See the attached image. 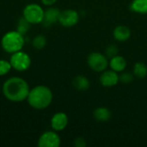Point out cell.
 <instances>
[{"mask_svg": "<svg viewBox=\"0 0 147 147\" xmlns=\"http://www.w3.org/2000/svg\"><path fill=\"white\" fill-rule=\"evenodd\" d=\"M60 10L55 7H50L44 10V17L42 23L45 27H50L53 24L59 22V18L60 15Z\"/></svg>", "mask_w": 147, "mask_h": 147, "instance_id": "cell-11", "label": "cell"}, {"mask_svg": "<svg viewBox=\"0 0 147 147\" xmlns=\"http://www.w3.org/2000/svg\"><path fill=\"white\" fill-rule=\"evenodd\" d=\"M53 99L51 89L46 85H37L29 90L27 101L30 107L34 109L42 110L50 106Z\"/></svg>", "mask_w": 147, "mask_h": 147, "instance_id": "cell-2", "label": "cell"}, {"mask_svg": "<svg viewBox=\"0 0 147 147\" xmlns=\"http://www.w3.org/2000/svg\"><path fill=\"white\" fill-rule=\"evenodd\" d=\"M29 90L28 82L20 77L8 78L2 87V92L5 98L13 102H21L27 100Z\"/></svg>", "mask_w": 147, "mask_h": 147, "instance_id": "cell-1", "label": "cell"}, {"mask_svg": "<svg viewBox=\"0 0 147 147\" xmlns=\"http://www.w3.org/2000/svg\"><path fill=\"white\" fill-rule=\"evenodd\" d=\"M22 16L30 24L42 23L44 17V9L40 4L29 3L24 7L22 11Z\"/></svg>", "mask_w": 147, "mask_h": 147, "instance_id": "cell-4", "label": "cell"}, {"mask_svg": "<svg viewBox=\"0 0 147 147\" xmlns=\"http://www.w3.org/2000/svg\"><path fill=\"white\" fill-rule=\"evenodd\" d=\"M73 145L76 147H85L87 146V143H86L85 139L82 137H78L74 140Z\"/></svg>", "mask_w": 147, "mask_h": 147, "instance_id": "cell-23", "label": "cell"}, {"mask_svg": "<svg viewBox=\"0 0 147 147\" xmlns=\"http://www.w3.org/2000/svg\"><path fill=\"white\" fill-rule=\"evenodd\" d=\"M109 59L105 54L98 52H93L87 58L89 67L96 72H102L109 66Z\"/></svg>", "mask_w": 147, "mask_h": 147, "instance_id": "cell-5", "label": "cell"}, {"mask_svg": "<svg viewBox=\"0 0 147 147\" xmlns=\"http://www.w3.org/2000/svg\"><path fill=\"white\" fill-rule=\"evenodd\" d=\"M95 120L98 122H107L112 117V112L105 107H98L93 112Z\"/></svg>", "mask_w": 147, "mask_h": 147, "instance_id": "cell-14", "label": "cell"}, {"mask_svg": "<svg viewBox=\"0 0 147 147\" xmlns=\"http://www.w3.org/2000/svg\"><path fill=\"white\" fill-rule=\"evenodd\" d=\"M69 122L68 116L64 112H58L54 114L51 118V127L52 129L56 132L63 131L66 128Z\"/></svg>", "mask_w": 147, "mask_h": 147, "instance_id": "cell-9", "label": "cell"}, {"mask_svg": "<svg viewBox=\"0 0 147 147\" xmlns=\"http://www.w3.org/2000/svg\"><path fill=\"white\" fill-rule=\"evenodd\" d=\"M0 92H1V87H0Z\"/></svg>", "mask_w": 147, "mask_h": 147, "instance_id": "cell-25", "label": "cell"}, {"mask_svg": "<svg viewBox=\"0 0 147 147\" xmlns=\"http://www.w3.org/2000/svg\"><path fill=\"white\" fill-rule=\"evenodd\" d=\"M131 11L146 15L147 14V0H133L130 3Z\"/></svg>", "mask_w": 147, "mask_h": 147, "instance_id": "cell-16", "label": "cell"}, {"mask_svg": "<svg viewBox=\"0 0 147 147\" xmlns=\"http://www.w3.org/2000/svg\"><path fill=\"white\" fill-rule=\"evenodd\" d=\"M127 60L123 56L121 55H116L115 57H113L112 59H109V65L111 68V70L116 71V72H122L125 71V69L127 68Z\"/></svg>", "mask_w": 147, "mask_h": 147, "instance_id": "cell-13", "label": "cell"}, {"mask_svg": "<svg viewBox=\"0 0 147 147\" xmlns=\"http://www.w3.org/2000/svg\"><path fill=\"white\" fill-rule=\"evenodd\" d=\"M60 144V137L54 130L44 132L40 136L37 142V146L39 147H59Z\"/></svg>", "mask_w": 147, "mask_h": 147, "instance_id": "cell-7", "label": "cell"}, {"mask_svg": "<svg viewBox=\"0 0 147 147\" xmlns=\"http://www.w3.org/2000/svg\"><path fill=\"white\" fill-rule=\"evenodd\" d=\"M9 62L14 70L17 71H24L30 67L31 59L27 53L21 50L11 54Z\"/></svg>", "mask_w": 147, "mask_h": 147, "instance_id": "cell-6", "label": "cell"}, {"mask_svg": "<svg viewBox=\"0 0 147 147\" xmlns=\"http://www.w3.org/2000/svg\"><path fill=\"white\" fill-rule=\"evenodd\" d=\"M118 53H119V48L115 44H111L109 46L107 47V48L105 49V55L108 59H112L113 57L118 55Z\"/></svg>", "mask_w": 147, "mask_h": 147, "instance_id": "cell-20", "label": "cell"}, {"mask_svg": "<svg viewBox=\"0 0 147 147\" xmlns=\"http://www.w3.org/2000/svg\"><path fill=\"white\" fill-rule=\"evenodd\" d=\"M24 35L18 31H9L3 34L1 40V46L4 52L8 53H14L21 51L24 46Z\"/></svg>", "mask_w": 147, "mask_h": 147, "instance_id": "cell-3", "label": "cell"}, {"mask_svg": "<svg viewBox=\"0 0 147 147\" xmlns=\"http://www.w3.org/2000/svg\"><path fill=\"white\" fill-rule=\"evenodd\" d=\"M72 86L78 91H86L90 86V80L84 75L76 76L72 80Z\"/></svg>", "mask_w": 147, "mask_h": 147, "instance_id": "cell-15", "label": "cell"}, {"mask_svg": "<svg viewBox=\"0 0 147 147\" xmlns=\"http://www.w3.org/2000/svg\"><path fill=\"white\" fill-rule=\"evenodd\" d=\"M47 38H46L45 35H43V34H38V35H36L33 39L32 44H33V46L36 49H39L40 50V49L44 48L47 46Z\"/></svg>", "mask_w": 147, "mask_h": 147, "instance_id": "cell-19", "label": "cell"}, {"mask_svg": "<svg viewBox=\"0 0 147 147\" xmlns=\"http://www.w3.org/2000/svg\"><path fill=\"white\" fill-rule=\"evenodd\" d=\"M30 23L22 16V18H20L19 19V21H18V22H17V25H16V31H18L20 34H22V35H25L27 33H28V29H29V28H30Z\"/></svg>", "mask_w": 147, "mask_h": 147, "instance_id": "cell-18", "label": "cell"}, {"mask_svg": "<svg viewBox=\"0 0 147 147\" xmlns=\"http://www.w3.org/2000/svg\"><path fill=\"white\" fill-rule=\"evenodd\" d=\"M11 69L12 66L9 61H7L5 59H0V76H4L8 74Z\"/></svg>", "mask_w": 147, "mask_h": 147, "instance_id": "cell-21", "label": "cell"}, {"mask_svg": "<svg viewBox=\"0 0 147 147\" xmlns=\"http://www.w3.org/2000/svg\"><path fill=\"white\" fill-rule=\"evenodd\" d=\"M79 21V14L72 9H66L60 12L59 22L65 28H71L78 24Z\"/></svg>", "mask_w": 147, "mask_h": 147, "instance_id": "cell-8", "label": "cell"}, {"mask_svg": "<svg viewBox=\"0 0 147 147\" xmlns=\"http://www.w3.org/2000/svg\"><path fill=\"white\" fill-rule=\"evenodd\" d=\"M113 36L117 41L124 42L129 40L131 37V30L125 25H119L115 28L113 31Z\"/></svg>", "mask_w": 147, "mask_h": 147, "instance_id": "cell-12", "label": "cell"}, {"mask_svg": "<svg viewBox=\"0 0 147 147\" xmlns=\"http://www.w3.org/2000/svg\"><path fill=\"white\" fill-rule=\"evenodd\" d=\"M120 81L123 84H130L134 81V73L131 72H121V74L119 76Z\"/></svg>", "mask_w": 147, "mask_h": 147, "instance_id": "cell-22", "label": "cell"}, {"mask_svg": "<svg viewBox=\"0 0 147 147\" xmlns=\"http://www.w3.org/2000/svg\"><path fill=\"white\" fill-rule=\"evenodd\" d=\"M56 2H57V0H41V3L46 6H52Z\"/></svg>", "mask_w": 147, "mask_h": 147, "instance_id": "cell-24", "label": "cell"}, {"mask_svg": "<svg viewBox=\"0 0 147 147\" xmlns=\"http://www.w3.org/2000/svg\"><path fill=\"white\" fill-rule=\"evenodd\" d=\"M134 75L135 78L143 79L147 76V66L143 62H137L134 66Z\"/></svg>", "mask_w": 147, "mask_h": 147, "instance_id": "cell-17", "label": "cell"}, {"mask_svg": "<svg viewBox=\"0 0 147 147\" xmlns=\"http://www.w3.org/2000/svg\"><path fill=\"white\" fill-rule=\"evenodd\" d=\"M120 81L118 72L113 70H105L102 72L100 77V83L103 87L110 88L115 86Z\"/></svg>", "mask_w": 147, "mask_h": 147, "instance_id": "cell-10", "label": "cell"}]
</instances>
